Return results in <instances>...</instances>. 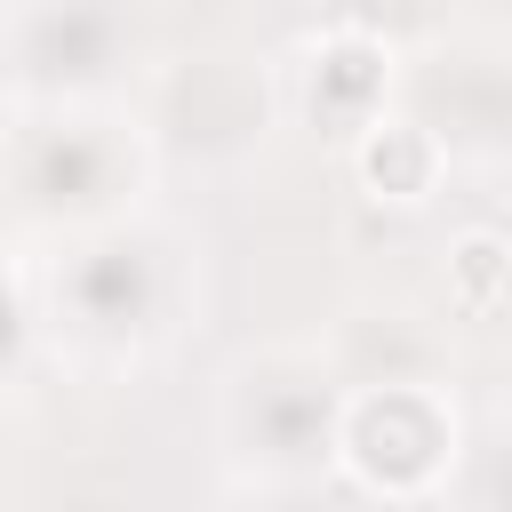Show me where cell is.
<instances>
[{"label": "cell", "instance_id": "obj_6", "mask_svg": "<svg viewBox=\"0 0 512 512\" xmlns=\"http://www.w3.org/2000/svg\"><path fill=\"white\" fill-rule=\"evenodd\" d=\"M8 168H16V192H24L32 208H56V216H64V200H104V192H112L120 136H112V120H96L88 104H48L40 120H24Z\"/></svg>", "mask_w": 512, "mask_h": 512}, {"label": "cell", "instance_id": "obj_4", "mask_svg": "<svg viewBox=\"0 0 512 512\" xmlns=\"http://www.w3.org/2000/svg\"><path fill=\"white\" fill-rule=\"evenodd\" d=\"M392 88H400V48H392V32L376 16L336 8V16H320L304 32V48H296V104H304L312 128L352 144L376 112H392Z\"/></svg>", "mask_w": 512, "mask_h": 512}, {"label": "cell", "instance_id": "obj_1", "mask_svg": "<svg viewBox=\"0 0 512 512\" xmlns=\"http://www.w3.org/2000/svg\"><path fill=\"white\" fill-rule=\"evenodd\" d=\"M464 464V408L432 376H360L336 392L328 472L384 512H416L456 488Z\"/></svg>", "mask_w": 512, "mask_h": 512}, {"label": "cell", "instance_id": "obj_2", "mask_svg": "<svg viewBox=\"0 0 512 512\" xmlns=\"http://www.w3.org/2000/svg\"><path fill=\"white\" fill-rule=\"evenodd\" d=\"M344 376L312 344H264L240 352L216 392V432L248 488H296L328 480V432H336Z\"/></svg>", "mask_w": 512, "mask_h": 512}, {"label": "cell", "instance_id": "obj_9", "mask_svg": "<svg viewBox=\"0 0 512 512\" xmlns=\"http://www.w3.org/2000/svg\"><path fill=\"white\" fill-rule=\"evenodd\" d=\"M240 512H360V504L336 496L328 480H296V488H248Z\"/></svg>", "mask_w": 512, "mask_h": 512}, {"label": "cell", "instance_id": "obj_8", "mask_svg": "<svg viewBox=\"0 0 512 512\" xmlns=\"http://www.w3.org/2000/svg\"><path fill=\"white\" fill-rule=\"evenodd\" d=\"M440 256H448V264H440L448 304H456L464 320H496L504 296H512V240H504L496 224H464Z\"/></svg>", "mask_w": 512, "mask_h": 512}, {"label": "cell", "instance_id": "obj_10", "mask_svg": "<svg viewBox=\"0 0 512 512\" xmlns=\"http://www.w3.org/2000/svg\"><path fill=\"white\" fill-rule=\"evenodd\" d=\"M24 336H32V304H24V272L0 256V368H16V352H24Z\"/></svg>", "mask_w": 512, "mask_h": 512}, {"label": "cell", "instance_id": "obj_5", "mask_svg": "<svg viewBox=\"0 0 512 512\" xmlns=\"http://www.w3.org/2000/svg\"><path fill=\"white\" fill-rule=\"evenodd\" d=\"M56 296H72V320L96 328V336H136L152 328L160 296H168V248L152 232H96L64 272H56Z\"/></svg>", "mask_w": 512, "mask_h": 512}, {"label": "cell", "instance_id": "obj_7", "mask_svg": "<svg viewBox=\"0 0 512 512\" xmlns=\"http://www.w3.org/2000/svg\"><path fill=\"white\" fill-rule=\"evenodd\" d=\"M344 160H352V184L376 200V208H424L440 184H448V144H440V128L424 120V112H376L352 144H344Z\"/></svg>", "mask_w": 512, "mask_h": 512}, {"label": "cell", "instance_id": "obj_3", "mask_svg": "<svg viewBox=\"0 0 512 512\" xmlns=\"http://www.w3.org/2000/svg\"><path fill=\"white\" fill-rule=\"evenodd\" d=\"M128 56H136V16L128 8H88V0H64V8L56 0L0 8V64L40 104H80Z\"/></svg>", "mask_w": 512, "mask_h": 512}]
</instances>
